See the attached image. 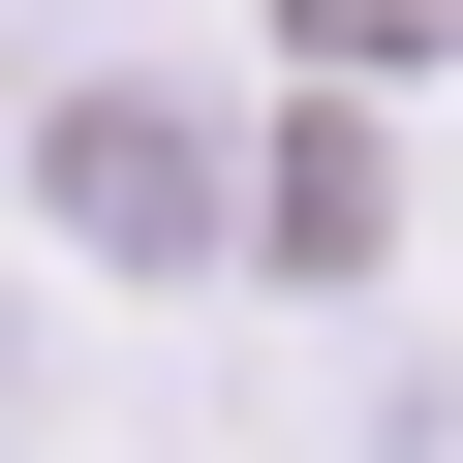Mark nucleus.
Instances as JSON below:
<instances>
[{
  "label": "nucleus",
  "instance_id": "f257e3e1",
  "mask_svg": "<svg viewBox=\"0 0 463 463\" xmlns=\"http://www.w3.org/2000/svg\"><path fill=\"white\" fill-rule=\"evenodd\" d=\"M32 185H62V248H124V279H216V248H248V155H216L185 93H62Z\"/></svg>",
  "mask_w": 463,
  "mask_h": 463
}]
</instances>
